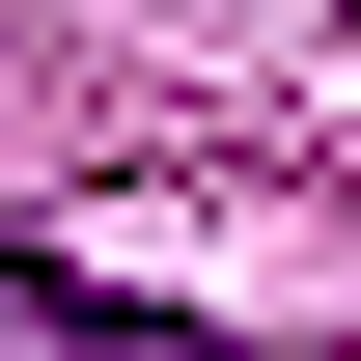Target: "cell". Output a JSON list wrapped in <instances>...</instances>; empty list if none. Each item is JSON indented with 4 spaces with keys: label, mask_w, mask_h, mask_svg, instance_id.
<instances>
[{
    "label": "cell",
    "mask_w": 361,
    "mask_h": 361,
    "mask_svg": "<svg viewBox=\"0 0 361 361\" xmlns=\"http://www.w3.org/2000/svg\"><path fill=\"white\" fill-rule=\"evenodd\" d=\"M0 334H56V361H223L195 306H139V278H84V250H0Z\"/></svg>",
    "instance_id": "1"
}]
</instances>
